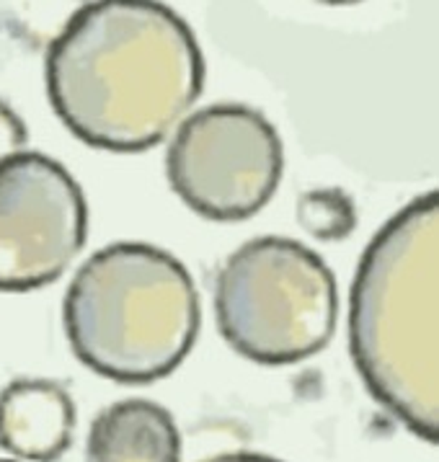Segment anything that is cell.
<instances>
[{
    "label": "cell",
    "mask_w": 439,
    "mask_h": 462,
    "mask_svg": "<svg viewBox=\"0 0 439 462\" xmlns=\"http://www.w3.org/2000/svg\"><path fill=\"white\" fill-rule=\"evenodd\" d=\"M89 238V204L60 161L21 150L0 163V292L62 277Z\"/></svg>",
    "instance_id": "cell-6"
},
{
    "label": "cell",
    "mask_w": 439,
    "mask_h": 462,
    "mask_svg": "<svg viewBox=\"0 0 439 462\" xmlns=\"http://www.w3.org/2000/svg\"><path fill=\"white\" fill-rule=\"evenodd\" d=\"M44 83L80 143L143 152L197 104L204 57L191 26L161 0H89L50 44Z\"/></svg>",
    "instance_id": "cell-1"
},
{
    "label": "cell",
    "mask_w": 439,
    "mask_h": 462,
    "mask_svg": "<svg viewBox=\"0 0 439 462\" xmlns=\"http://www.w3.org/2000/svg\"><path fill=\"white\" fill-rule=\"evenodd\" d=\"M89 0H0V26L29 50H50Z\"/></svg>",
    "instance_id": "cell-9"
},
{
    "label": "cell",
    "mask_w": 439,
    "mask_h": 462,
    "mask_svg": "<svg viewBox=\"0 0 439 462\" xmlns=\"http://www.w3.org/2000/svg\"><path fill=\"white\" fill-rule=\"evenodd\" d=\"M0 462H16V460H0Z\"/></svg>",
    "instance_id": "cell-14"
},
{
    "label": "cell",
    "mask_w": 439,
    "mask_h": 462,
    "mask_svg": "<svg viewBox=\"0 0 439 462\" xmlns=\"http://www.w3.org/2000/svg\"><path fill=\"white\" fill-rule=\"evenodd\" d=\"M182 431L171 411L145 398L117 401L96 413L83 462H179Z\"/></svg>",
    "instance_id": "cell-8"
},
{
    "label": "cell",
    "mask_w": 439,
    "mask_h": 462,
    "mask_svg": "<svg viewBox=\"0 0 439 462\" xmlns=\"http://www.w3.org/2000/svg\"><path fill=\"white\" fill-rule=\"evenodd\" d=\"M200 462H282L269 455H258V452H222V455H212L207 460Z\"/></svg>",
    "instance_id": "cell-12"
},
{
    "label": "cell",
    "mask_w": 439,
    "mask_h": 462,
    "mask_svg": "<svg viewBox=\"0 0 439 462\" xmlns=\"http://www.w3.org/2000/svg\"><path fill=\"white\" fill-rule=\"evenodd\" d=\"M75 403L65 385L19 377L0 390V449L26 462L60 460L75 437Z\"/></svg>",
    "instance_id": "cell-7"
},
{
    "label": "cell",
    "mask_w": 439,
    "mask_h": 462,
    "mask_svg": "<svg viewBox=\"0 0 439 462\" xmlns=\"http://www.w3.org/2000/svg\"><path fill=\"white\" fill-rule=\"evenodd\" d=\"M437 191L380 227L349 295V349L369 395L424 442L439 439Z\"/></svg>",
    "instance_id": "cell-2"
},
{
    "label": "cell",
    "mask_w": 439,
    "mask_h": 462,
    "mask_svg": "<svg viewBox=\"0 0 439 462\" xmlns=\"http://www.w3.org/2000/svg\"><path fill=\"white\" fill-rule=\"evenodd\" d=\"M200 323V292L189 269L150 243L98 248L80 263L62 302L78 362L125 385L168 377L191 352Z\"/></svg>",
    "instance_id": "cell-3"
},
{
    "label": "cell",
    "mask_w": 439,
    "mask_h": 462,
    "mask_svg": "<svg viewBox=\"0 0 439 462\" xmlns=\"http://www.w3.org/2000/svg\"><path fill=\"white\" fill-rule=\"evenodd\" d=\"M29 132L16 111L0 98V163L26 148Z\"/></svg>",
    "instance_id": "cell-11"
},
{
    "label": "cell",
    "mask_w": 439,
    "mask_h": 462,
    "mask_svg": "<svg viewBox=\"0 0 439 462\" xmlns=\"http://www.w3.org/2000/svg\"><path fill=\"white\" fill-rule=\"evenodd\" d=\"M297 222L315 241H344L357 227V204L344 189H308L297 199Z\"/></svg>",
    "instance_id": "cell-10"
},
{
    "label": "cell",
    "mask_w": 439,
    "mask_h": 462,
    "mask_svg": "<svg viewBox=\"0 0 439 462\" xmlns=\"http://www.w3.org/2000/svg\"><path fill=\"white\" fill-rule=\"evenodd\" d=\"M336 315L333 272L305 243L282 236L254 238L220 266V336L257 365L282 367L321 354L333 338Z\"/></svg>",
    "instance_id": "cell-4"
},
{
    "label": "cell",
    "mask_w": 439,
    "mask_h": 462,
    "mask_svg": "<svg viewBox=\"0 0 439 462\" xmlns=\"http://www.w3.org/2000/svg\"><path fill=\"white\" fill-rule=\"evenodd\" d=\"M326 5H351V3H360V0H321Z\"/></svg>",
    "instance_id": "cell-13"
},
{
    "label": "cell",
    "mask_w": 439,
    "mask_h": 462,
    "mask_svg": "<svg viewBox=\"0 0 439 462\" xmlns=\"http://www.w3.org/2000/svg\"><path fill=\"white\" fill-rule=\"evenodd\" d=\"M282 171L279 132L246 104H212L189 114L165 152V179L173 194L215 222L258 215L276 194Z\"/></svg>",
    "instance_id": "cell-5"
}]
</instances>
